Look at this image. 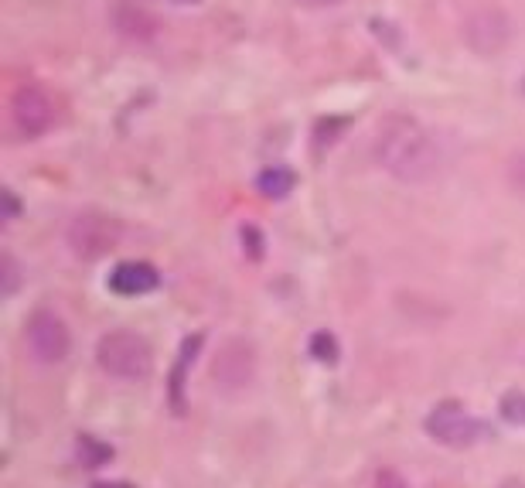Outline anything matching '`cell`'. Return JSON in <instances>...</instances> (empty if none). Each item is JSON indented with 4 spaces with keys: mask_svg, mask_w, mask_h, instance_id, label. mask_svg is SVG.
Listing matches in <instances>:
<instances>
[{
    "mask_svg": "<svg viewBox=\"0 0 525 488\" xmlns=\"http://www.w3.org/2000/svg\"><path fill=\"white\" fill-rule=\"evenodd\" d=\"M372 154L382 164V171L403 181V185H427L440 171V151L433 144L430 130L416 117H406V113H389L375 127Z\"/></svg>",
    "mask_w": 525,
    "mask_h": 488,
    "instance_id": "1",
    "label": "cell"
},
{
    "mask_svg": "<svg viewBox=\"0 0 525 488\" xmlns=\"http://www.w3.org/2000/svg\"><path fill=\"white\" fill-rule=\"evenodd\" d=\"M96 362L106 376L140 383L154 372V349L144 335L137 332H106L96 345Z\"/></svg>",
    "mask_w": 525,
    "mask_h": 488,
    "instance_id": "2",
    "label": "cell"
},
{
    "mask_svg": "<svg viewBox=\"0 0 525 488\" xmlns=\"http://www.w3.org/2000/svg\"><path fill=\"white\" fill-rule=\"evenodd\" d=\"M461 35L474 55L495 59V55H502L508 48V41H512V21H508V14L498 4L474 7L461 24Z\"/></svg>",
    "mask_w": 525,
    "mask_h": 488,
    "instance_id": "3",
    "label": "cell"
},
{
    "mask_svg": "<svg viewBox=\"0 0 525 488\" xmlns=\"http://www.w3.org/2000/svg\"><path fill=\"white\" fill-rule=\"evenodd\" d=\"M256 379V349L246 338H229L219 345L212 359V383L225 396H236L253 386Z\"/></svg>",
    "mask_w": 525,
    "mask_h": 488,
    "instance_id": "4",
    "label": "cell"
},
{
    "mask_svg": "<svg viewBox=\"0 0 525 488\" xmlns=\"http://www.w3.org/2000/svg\"><path fill=\"white\" fill-rule=\"evenodd\" d=\"M24 345H28V355L38 362V366H58V362H62L72 349L69 325H65L55 311L41 308L28 318V328H24Z\"/></svg>",
    "mask_w": 525,
    "mask_h": 488,
    "instance_id": "5",
    "label": "cell"
},
{
    "mask_svg": "<svg viewBox=\"0 0 525 488\" xmlns=\"http://www.w3.org/2000/svg\"><path fill=\"white\" fill-rule=\"evenodd\" d=\"M120 236H123L120 222H116L113 215H99V212L75 215L69 222V233H65L72 253L79 256V260H99V256H106L110 250H116Z\"/></svg>",
    "mask_w": 525,
    "mask_h": 488,
    "instance_id": "6",
    "label": "cell"
},
{
    "mask_svg": "<svg viewBox=\"0 0 525 488\" xmlns=\"http://www.w3.org/2000/svg\"><path fill=\"white\" fill-rule=\"evenodd\" d=\"M427 434L437 444H447V448H471L481 437H488V427L481 424L478 417H471L464 407H454V403H444L427 417Z\"/></svg>",
    "mask_w": 525,
    "mask_h": 488,
    "instance_id": "7",
    "label": "cell"
},
{
    "mask_svg": "<svg viewBox=\"0 0 525 488\" xmlns=\"http://www.w3.org/2000/svg\"><path fill=\"white\" fill-rule=\"evenodd\" d=\"M11 117H14V123H18L21 134L38 137L52 127L55 103L41 86H21L11 99Z\"/></svg>",
    "mask_w": 525,
    "mask_h": 488,
    "instance_id": "8",
    "label": "cell"
},
{
    "mask_svg": "<svg viewBox=\"0 0 525 488\" xmlns=\"http://www.w3.org/2000/svg\"><path fill=\"white\" fill-rule=\"evenodd\" d=\"M157 270L150 263H137V260H127V263H116L113 274H110V291L113 294H123V297H140V294H150L157 287Z\"/></svg>",
    "mask_w": 525,
    "mask_h": 488,
    "instance_id": "9",
    "label": "cell"
},
{
    "mask_svg": "<svg viewBox=\"0 0 525 488\" xmlns=\"http://www.w3.org/2000/svg\"><path fill=\"white\" fill-rule=\"evenodd\" d=\"M116 24H120V31L123 35H130V38H150L154 35V18L144 11V7H137V4H120V11H116Z\"/></svg>",
    "mask_w": 525,
    "mask_h": 488,
    "instance_id": "10",
    "label": "cell"
},
{
    "mask_svg": "<svg viewBox=\"0 0 525 488\" xmlns=\"http://www.w3.org/2000/svg\"><path fill=\"white\" fill-rule=\"evenodd\" d=\"M256 188L266 195V198H287L290 192H294V171L287 168H266L260 178H256Z\"/></svg>",
    "mask_w": 525,
    "mask_h": 488,
    "instance_id": "11",
    "label": "cell"
},
{
    "mask_svg": "<svg viewBox=\"0 0 525 488\" xmlns=\"http://www.w3.org/2000/svg\"><path fill=\"white\" fill-rule=\"evenodd\" d=\"M311 355L318 362H335L338 359V342L328 332H318L311 338Z\"/></svg>",
    "mask_w": 525,
    "mask_h": 488,
    "instance_id": "12",
    "label": "cell"
},
{
    "mask_svg": "<svg viewBox=\"0 0 525 488\" xmlns=\"http://www.w3.org/2000/svg\"><path fill=\"white\" fill-rule=\"evenodd\" d=\"M502 417L508 424L525 427V393H508L502 400Z\"/></svg>",
    "mask_w": 525,
    "mask_h": 488,
    "instance_id": "13",
    "label": "cell"
},
{
    "mask_svg": "<svg viewBox=\"0 0 525 488\" xmlns=\"http://www.w3.org/2000/svg\"><path fill=\"white\" fill-rule=\"evenodd\" d=\"M79 454H86V468H99L106 458H113V451L103 448V444H96L93 437H82V441H79Z\"/></svg>",
    "mask_w": 525,
    "mask_h": 488,
    "instance_id": "14",
    "label": "cell"
},
{
    "mask_svg": "<svg viewBox=\"0 0 525 488\" xmlns=\"http://www.w3.org/2000/svg\"><path fill=\"white\" fill-rule=\"evenodd\" d=\"M508 188H512L515 195H522L525 198V151L522 154H515L512 161H508Z\"/></svg>",
    "mask_w": 525,
    "mask_h": 488,
    "instance_id": "15",
    "label": "cell"
},
{
    "mask_svg": "<svg viewBox=\"0 0 525 488\" xmlns=\"http://www.w3.org/2000/svg\"><path fill=\"white\" fill-rule=\"evenodd\" d=\"M375 488H410V482L396 468H379L375 471Z\"/></svg>",
    "mask_w": 525,
    "mask_h": 488,
    "instance_id": "16",
    "label": "cell"
},
{
    "mask_svg": "<svg viewBox=\"0 0 525 488\" xmlns=\"http://www.w3.org/2000/svg\"><path fill=\"white\" fill-rule=\"evenodd\" d=\"M18 291V263H14V256L7 253L4 256V297H11Z\"/></svg>",
    "mask_w": 525,
    "mask_h": 488,
    "instance_id": "17",
    "label": "cell"
},
{
    "mask_svg": "<svg viewBox=\"0 0 525 488\" xmlns=\"http://www.w3.org/2000/svg\"><path fill=\"white\" fill-rule=\"evenodd\" d=\"M300 7H311V11H321V7H335L341 0H297Z\"/></svg>",
    "mask_w": 525,
    "mask_h": 488,
    "instance_id": "18",
    "label": "cell"
},
{
    "mask_svg": "<svg viewBox=\"0 0 525 488\" xmlns=\"http://www.w3.org/2000/svg\"><path fill=\"white\" fill-rule=\"evenodd\" d=\"M4 198H7V219H14V215H18V202H14L11 192H7Z\"/></svg>",
    "mask_w": 525,
    "mask_h": 488,
    "instance_id": "19",
    "label": "cell"
},
{
    "mask_svg": "<svg viewBox=\"0 0 525 488\" xmlns=\"http://www.w3.org/2000/svg\"><path fill=\"white\" fill-rule=\"evenodd\" d=\"M178 4H195V0H178Z\"/></svg>",
    "mask_w": 525,
    "mask_h": 488,
    "instance_id": "20",
    "label": "cell"
}]
</instances>
